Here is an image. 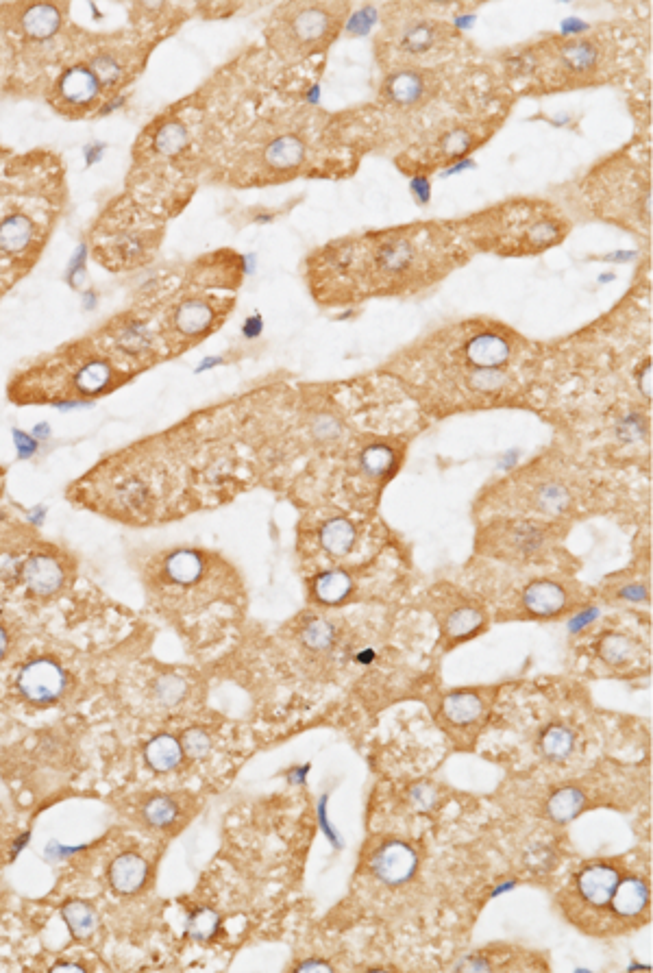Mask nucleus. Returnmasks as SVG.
Masks as SVG:
<instances>
[{"label":"nucleus","instance_id":"9","mask_svg":"<svg viewBox=\"0 0 653 973\" xmlns=\"http://www.w3.org/2000/svg\"><path fill=\"white\" fill-rule=\"evenodd\" d=\"M571 205L588 218L649 238L651 233V144L634 138L573 181Z\"/></svg>","mask_w":653,"mask_h":973},{"label":"nucleus","instance_id":"23","mask_svg":"<svg viewBox=\"0 0 653 973\" xmlns=\"http://www.w3.org/2000/svg\"><path fill=\"white\" fill-rule=\"evenodd\" d=\"M18 691L31 704L46 706L53 704L68 688V675L61 669V664L48 658L31 660L24 664L18 673Z\"/></svg>","mask_w":653,"mask_h":973},{"label":"nucleus","instance_id":"34","mask_svg":"<svg viewBox=\"0 0 653 973\" xmlns=\"http://www.w3.org/2000/svg\"><path fill=\"white\" fill-rule=\"evenodd\" d=\"M64 919L68 923L70 932L77 936V939H88L92 932L96 930V913L94 908L83 904V902H70L64 906Z\"/></svg>","mask_w":653,"mask_h":973},{"label":"nucleus","instance_id":"17","mask_svg":"<svg viewBox=\"0 0 653 973\" xmlns=\"http://www.w3.org/2000/svg\"><path fill=\"white\" fill-rule=\"evenodd\" d=\"M233 297H212L205 292H188L168 307L159 340L168 355H177L212 336L229 316Z\"/></svg>","mask_w":653,"mask_h":973},{"label":"nucleus","instance_id":"16","mask_svg":"<svg viewBox=\"0 0 653 973\" xmlns=\"http://www.w3.org/2000/svg\"><path fill=\"white\" fill-rule=\"evenodd\" d=\"M625 862L621 858L593 860L575 873L569 891L562 895V908L566 917L588 934H601L610 899L625 876Z\"/></svg>","mask_w":653,"mask_h":973},{"label":"nucleus","instance_id":"41","mask_svg":"<svg viewBox=\"0 0 653 973\" xmlns=\"http://www.w3.org/2000/svg\"><path fill=\"white\" fill-rule=\"evenodd\" d=\"M3 484H5V468L0 466V495H3Z\"/></svg>","mask_w":653,"mask_h":973},{"label":"nucleus","instance_id":"26","mask_svg":"<svg viewBox=\"0 0 653 973\" xmlns=\"http://www.w3.org/2000/svg\"><path fill=\"white\" fill-rule=\"evenodd\" d=\"M316 543L320 551L331 560H344L360 545V529L349 516L334 514L320 521L316 529Z\"/></svg>","mask_w":653,"mask_h":973},{"label":"nucleus","instance_id":"31","mask_svg":"<svg viewBox=\"0 0 653 973\" xmlns=\"http://www.w3.org/2000/svg\"><path fill=\"white\" fill-rule=\"evenodd\" d=\"M586 806V795L579 786H564L558 793H553L547 810L549 817L558 823L573 821Z\"/></svg>","mask_w":653,"mask_h":973},{"label":"nucleus","instance_id":"27","mask_svg":"<svg viewBox=\"0 0 653 973\" xmlns=\"http://www.w3.org/2000/svg\"><path fill=\"white\" fill-rule=\"evenodd\" d=\"M353 593V575L347 569H338V566H331L316 573L314 584H312V595L314 601L320 606H340L342 601H347L349 595Z\"/></svg>","mask_w":653,"mask_h":973},{"label":"nucleus","instance_id":"38","mask_svg":"<svg viewBox=\"0 0 653 973\" xmlns=\"http://www.w3.org/2000/svg\"><path fill=\"white\" fill-rule=\"evenodd\" d=\"M414 799L418 802V806L421 808H429L431 804L436 802V793H434V788L423 784V786H418L416 791H414Z\"/></svg>","mask_w":653,"mask_h":973},{"label":"nucleus","instance_id":"24","mask_svg":"<svg viewBox=\"0 0 653 973\" xmlns=\"http://www.w3.org/2000/svg\"><path fill=\"white\" fill-rule=\"evenodd\" d=\"M416 865H418V858L414 847L405 841H394V839L379 843L373 849L371 862H368L373 876L388 886H399L403 882H408L414 876Z\"/></svg>","mask_w":653,"mask_h":973},{"label":"nucleus","instance_id":"25","mask_svg":"<svg viewBox=\"0 0 653 973\" xmlns=\"http://www.w3.org/2000/svg\"><path fill=\"white\" fill-rule=\"evenodd\" d=\"M20 577L33 595L51 597L66 584V566L53 553H33L22 562Z\"/></svg>","mask_w":653,"mask_h":973},{"label":"nucleus","instance_id":"30","mask_svg":"<svg viewBox=\"0 0 653 973\" xmlns=\"http://www.w3.org/2000/svg\"><path fill=\"white\" fill-rule=\"evenodd\" d=\"M144 758L149 762V767L155 769L157 773H168L175 769L183 758L181 741L170 734H159L149 745H146Z\"/></svg>","mask_w":653,"mask_h":973},{"label":"nucleus","instance_id":"33","mask_svg":"<svg viewBox=\"0 0 653 973\" xmlns=\"http://www.w3.org/2000/svg\"><path fill=\"white\" fill-rule=\"evenodd\" d=\"M179 817V806L175 802V797L170 795H157L151 797L149 802L142 806V819L144 823H149L151 828L164 830L168 825H172Z\"/></svg>","mask_w":653,"mask_h":973},{"label":"nucleus","instance_id":"29","mask_svg":"<svg viewBox=\"0 0 653 973\" xmlns=\"http://www.w3.org/2000/svg\"><path fill=\"white\" fill-rule=\"evenodd\" d=\"M575 745H577V734L571 725L564 721L547 723L538 736L540 754L549 762H564L575 751Z\"/></svg>","mask_w":653,"mask_h":973},{"label":"nucleus","instance_id":"36","mask_svg":"<svg viewBox=\"0 0 653 973\" xmlns=\"http://www.w3.org/2000/svg\"><path fill=\"white\" fill-rule=\"evenodd\" d=\"M209 747H212V738H209V734L205 730L194 728V730L183 732V736H181L183 754L190 756L192 760L205 758L209 754Z\"/></svg>","mask_w":653,"mask_h":973},{"label":"nucleus","instance_id":"10","mask_svg":"<svg viewBox=\"0 0 653 973\" xmlns=\"http://www.w3.org/2000/svg\"><path fill=\"white\" fill-rule=\"evenodd\" d=\"M473 253L534 257L556 249L573 231L562 205L542 196H512L453 220Z\"/></svg>","mask_w":653,"mask_h":973},{"label":"nucleus","instance_id":"2","mask_svg":"<svg viewBox=\"0 0 653 973\" xmlns=\"http://www.w3.org/2000/svg\"><path fill=\"white\" fill-rule=\"evenodd\" d=\"M473 255L453 220H421L357 231L318 246L305 260V281L323 307L421 297Z\"/></svg>","mask_w":653,"mask_h":973},{"label":"nucleus","instance_id":"8","mask_svg":"<svg viewBox=\"0 0 653 973\" xmlns=\"http://www.w3.org/2000/svg\"><path fill=\"white\" fill-rule=\"evenodd\" d=\"M599 486V471L584 455L551 451L505 475L486 490V508L495 519L556 521L590 503Z\"/></svg>","mask_w":653,"mask_h":973},{"label":"nucleus","instance_id":"28","mask_svg":"<svg viewBox=\"0 0 653 973\" xmlns=\"http://www.w3.org/2000/svg\"><path fill=\"white\" fill-rule=\"evenodd\" d=\"M149 878V865L140 854H122L109 867V882L122 895L140 891Z\"/></svg>","mask_w":653,"mask_h":973},{"label":"nucleus","instance_id":"1","mask_svg":"<svg viewBox=\"0 0 653 973\" xmlns=\"http://www.w3.org/2000/svg\"><path fill=\"white\" fill-rule=\"evenodd\" d=\"M542 349L495 318H464L431 329L392 355L397 381L425 418L532 405Z\"/></svg>","mask_w":653,"mask_h":973},{"label":"nucleus","instance_id":"3","mask_svg":"<svg viewBox=\"0 0 653 973\" xmlns=\"http://www.w3.org/2000/svg\"><path fill=\"white\" fill-rule=\"evenodd\" d=\"M270 90L205 181L268 188L312 177H351L366 153L353 109L331 114L305 101L268 105Z\"/></svg>","mask_w":653,"mask_h":973},{"label":"nucleus","instance_id":"40","mask_svg":"<svg viewBox=\"0 0 653 973\" xmlns=\"http://www.w3.org/2000/svg\"><path fill=\"white\" fill-rule=\"evenodd\" d=\"M297 971H331V965H325V963H316V960H312V963H305V965H299Z\"/></svg>","mask_w":653,"mask_h":973},{"label":"nucleus","instance_id":"35","mask_svg":"<svg viewBox=\"0 0 653 973\" xmlns=\"http://www.w3.org/2000/svg\"><path fill=\"white\" fill-rule=\"evenodd\" d=\"M188 695V682L177 675L159 677L155 684V697L162 706H177Z\"/></svg>","mask_w":653,"mask_h":973},{"label":"nucleus","instance_id":"18","mask_svg":"<svg viewBox=\"0 0 653 973\" xmlns=\"http://www.w3.org/2000/svg\"><path fill=\"white\" fill-rule=\"evenodd\" d=\"M586 595L575 580L566 575H525L523 582L516 586V593L510 597L505 619H558L582 606Z\"/></svg>","mask_w":653,"mask_h":973},{"label":"nucleus","instance_id":"12","mask_svg":"<svg viewBox=\"0 0 653 973\" xmlns=\"http://www.w3.org/2000/svg\"><path fill=\"white\" fill-rule=\"evenodd\" d=\"M351 11L353 5L342 0L279 3L264 24V51L286 70L310 66L338 42Z\"/></svg>","mask_w":653,"mask_h":973},{"label":"nucleus","instance_id":"21","mask_svg":"<svg viewBox=\"0 0 653 973\" xmlns=\"http://www.w3.org/2000/svg\"><path fill=\"white\" fill-rule=\"evenodd\" d=\"M593 656L599 667L608 669L612 675H638L645 671L649 662V649L645 640L636 638L623 630H603L595 636Z\"/></svg>","mask_w":653,"mask_h":973},{"label":"nucleus","instance_id":"15","mask_svg":"<svg viewBox=\"0 0 653 973\" xmlns=\"http://www.w3.org/2000/svg\"><path fill=\"white\" fill-rule=\"evenodd\" d=\"M562 523L503 516L490 519L477 538V551L486 558L516 566L549 564L560 551Z\"/></svg>","mask_w":653,"mask_h":973},{"label":"nucleus","instance_id":"14","mask_svg":"<svg viewBox=\"0 0 653 973\" xmlns=\"http://www.w3.org/2000/svg\"><path fill=\"white\" fill-rule=\"evenodd\" d=\"M164 236V220L146 212L127 192L109 203L94 225V253L103 266L127 270L151 260Z\"/></svg>","mask_w":653,"mask_h":973},{"label":"nucleus","instance_id":"37","mask_svg":"<svg viewBox=\"0 0 653 973\" xmlns=\"http://www.w3.org/2000/svg\"><path fill=\"white\" fill-rule=\"evenodd\" d=\"M216 930H218V917L214 910H199V913L192 915L188 926L192 939L209 941L216 934Z\"/></svg>","mask_w":653,"mask_h":973},{"label":"nucleus","instance_id":"6","mask_svg":"<svg viewBox=\"0 0 653 973\" xmlns=\"http://www.w3.org/2000/svg\"><path fill=\"white\" fill-rule=\"evenodd\" d=\"M92 38L94 31L72 18V5H0V94L42 98Z\"/></svg>","mask_w":653,"mask_h":973},{"label":"nucleus","instance_id":"20","mask_svg":"<svg viewBox=\"0 0 653 973\" xmlns=\"http://www.w3.org/2000/svg\"><path fill=\"white\" fill-rule=\"evenodd\" d=\"M651 910V886L645 876L627 871L610 899L599 936H616L645 926Z\"/></svg>","mask_w":653,"mask_h":973},{"label":"nucleus","instance_id":"5","mask_svg":"<svg viewBox=\"0 0 653 973\" xmlns=\"http://www.w3.org/2000/svg\"><path fill=\"white\" fill-rule=\"evenodd\" d=\"M514 98L625 85L643 68L645 38L623 22L553 33L492 57Z\"/></svg>","mask_w":653,"mask_h":973},{"label":"nucleus","instance_id":"22","mask_svg":"<svg viewBox=\"0 0 653 973\" xmlns=\"http://www.w3.org/2000/svg\"><path fill=\"white\" fill-rule=\"evenodd\" d=\"M492 691L486 688H460V691L440 697L438 719L449 734L477 732L488 719L492 706Z\"/></svg>","mask_w":653,"mask_h":973},{"label":"nucleus","instance_id":"13","mask_svg":"<svg viewBox=\"0 0 653 973\" xmlns=\"http://www.w3.org/2000/svg\"><path fill=\"white\" fill-rule=\"evenodd\" d=\"M510 114H488L449 120L425 131L394 155V164L410 177L445 170L486 146L501 131Z\"/></svg>","mask_w":653,"mask_h":973},{"label":"nucleus","instance_id":"11","mask_svg":"<svg viewBox=\"0 0 653 973\" xmlns=\"http://www.w3.org/2000/svg\"><path fill=\"white\" fill-rule=\"evenodd\" d=\"M453 5L388 3L381 11L373 51L379 72L436 68L477 51L455 24Z\"/></svg>","mask_w":653,"mask_h":973},{"label":"nucleus","instance_id":"19","mask_svg":"<svg viewBox=\"0 0 653 973\" xmlns=\"http://www.w3.org/2000/svg\"><path fill=\"white\" fill-rule=\"evenodd\" d=\"M429 599L440 638L447 647H458L488 630V608L466 590L440 584L429 590Z\"/></svg>","mask_w":653,"mask_h":973},{"label":"nucleus","instance_id":"7","mask_svg":"<svg viewBox=\"0 0 653 973\" xmlns=\"http://www.w3.org/2000/svg\"><path fill=\"white\" fill-rule=\"evenodd\" d=\"M149 595L172 625L199 643L201 634L229 625L242 612L244 588L238 573L201 549L162 553L149 573Z\"/></svg>","mask_w":653,"mask_h":973},{"label":"nucleus","instance_id":"39","mask_svg":"<svg viewBox=\"0 0 653 973\" xmlns=\"http://www.w3.org/2000/svg\"><path fill=\"white\" fill-rule=\"evenodd\" d=\"M9 647H11V638H9L7 627H5V625H0V662L5 660Z\"/></svg>","mask_w":653,"mask_h":973},{"label":"nucleus","instance_id":"4","mask_svg":"<svg viewBox=\"0 0 653 973\" xmlns=\"http://www.w3.org/2000/svg\"><path fill=\"white\" fill-rule=\"evenodd\" d=\"M514 101L495 59L479 53L436 68L379 72L375 101L360 107L368 153L394 157L429 129L468 116L510 114Z\"/></svg>","mask_w":653,"mask_h":973},{"label":"nucleus","instance_id":"32","mask_svg":"<svg viewBox=\"0 0 653 973\" xmlns=\"http://www.w3.org/2000/svg\"><path fill=\"white\" fill-rule=\"evenodd\" d=\"M601 597L608 603H616V606H623V608L643 606V603H649V582L636 580V577H630V580H619L616 584H612L606 593H601Z\"/></svg>","mask_w":653,"mask_h":973}]
</instances>
